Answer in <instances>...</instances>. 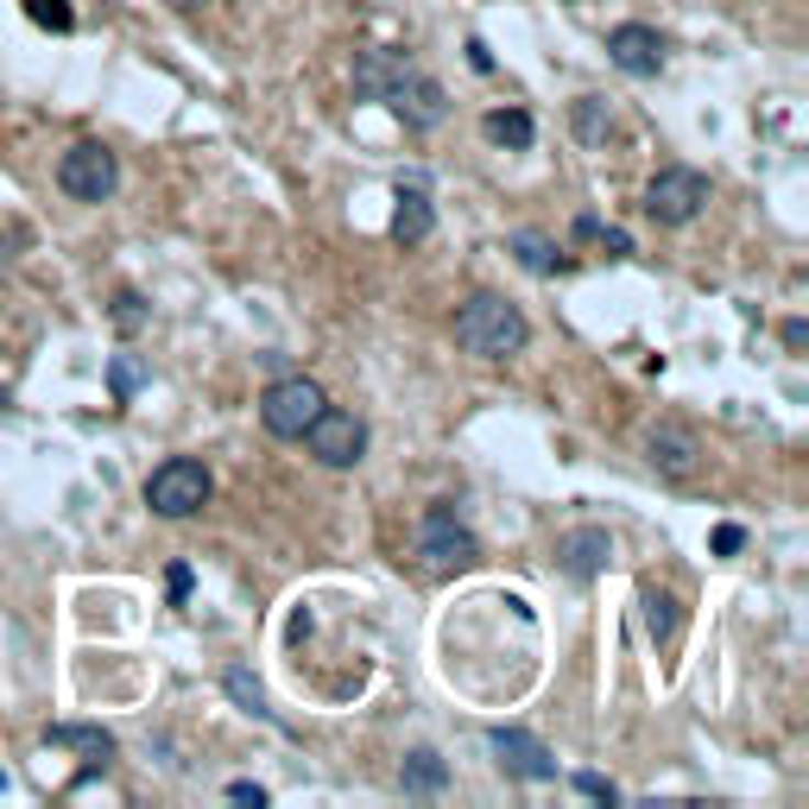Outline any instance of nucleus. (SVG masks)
<instances>
[{
  "label": "nucleus",
  "instance_id": "obj_1",
  "mask_svg": "<svg viewBox=\"0 0 809 809\" xmlns=\"http://www.w3.org/2000/svg\"><path fill=\"white\" fill-rule=\"evenodd\" d=\"M525 335H531L525 310L494 298V291H475V298L455 310V342L475 354V361H506V354L525 348Z\"/></svg>",
  "mask_w": 809,
  "mask_h": 809
},
{
  "label": "nucleus",
  "instance_id": "obj_2",
  "mask_svg": "<svg viewBox=\"0 0 809 809\" xmlns=\"http://www.w3.org/2000/svg\"><path fill=\"white\" fill-rule=\"evenodd\" d=\"M209 468H202L197 455H171V462H158L146 480V506L158 512V519H190V512H202L209 506Z\"/></svg>",
  "mask_w": 809,
  "mask_h": 809
},
{
  "label": "nucleus",
  "instance_id": "obj_3",
  "mask_svg": "<svg viewBox=\"0 0 809 809\" xmlns=\"http://www.w3.org/2000/svg\"><path fill=\"white\" fill-rule=\"evenodd\" d=\"M323 386L310 374H285L266 386V399H259V424L273 430V436H285V443H298L303 430L317 424V411H323Z\"/></svg>",
  "mask_w": 809,
  "mask_h": 809
},
{
  "label": "nucleus",
  "instance_id": "obj_4",
  "mask_svg": "<svg viewBox=\"0 0 809 809\" xmlns=\"http://www.w3.org/2000/svg\"><path fill=\"white\" fill-rule=\"evenodd\" d=\"M57 190L76 202H108L121 190V158L101 146V140H76L64 158H57Z\"/></svg>",
  "mask_w": 809,
  "mask_h": 809
},
{
  "label": "nucleus",
  "instance_id": "obj_5",
  "mask_svg": "<svg viewBox=\"0 0 809 809\" xmlns=\"http://www.w3.org/2000/svg\"><path fill=\"white\" fill-rule=\"evenodd\" d=\"M475 556H480V544H475V531L455 519V506H430L424 525H418V563H424L430 576H455Z\"/></svg>",
  "mask_w": 809,
  "mask_h": 809
},
{
  "label": "nucleus",
  "instance_id": "obj_6",
  "mask_svg": "<svg viewBox=\"0 0 809 809\" xmlns=\"http://www.w3.org/2000/svg\"><path fill=\"white\" fill-rule=\"evenodd\" d=\"M702 202H708V177L689 171V165H671V171H657L652 184H645V215L664 222V228L696 222V215H702Z\"/></svg>",
  "mask_w": 809,
  "mask_h": 809
},
{
  "label": "nucleus",
  "instance_id": "obj_7",
  "mask_svg": "<svg viewBox=\"0 0 809 809\" xmlns=\"http://www.w3.org/2000/svg\"><path fill=\"white\" fill-rule=\"evenodd\" d=\"M392 101V114H399L404 126H418V133H430V126H443V114H450V96H443V82L436 76H424L418 64H404L392 82H386V96Z\"/></svg>",
  "mask_w": 809,
  "mask_h": 809
},
{
  "label": "nucleus",
  "instance_id": "obj_8",
  "mask_svg": "<svg viewBox=\"0 0 809 809\" xmlns=\"http://www.w3.org/2000/svg\"><path fill=\"white\" fill-rule=\"evenodd\" d=\"M298 443H310V455H317L323 468H354V462L367 455V424H361L354 411L323 404V411H317V424L303 430Z\"/></svg>",
  "mask_w": 809,
  "mask_h": 809
},
{
  "label": "nucleus",
  "instance_id": "obj_9",
  "mask_svg": "<svg viewBox=\"0 0 809 809\" xmlns=\"http://www.w3.org/2000/svg\"><path fill=\"white\" fill-rule=\"evenodd\" d=\"M645 462L664 480H689L696 462H702V443H696V430H683V424H652L645 430Z\"/></svg>",
  "mask_w": 809,
  "mask_h": 809
},
{
  "label": "nucleus",
  "instance_id": "obj_10",
  "mask_svg": "<svg viewBox=\"0 0 809 809\" xmlns=\"http://www.w3.org/2000/svg\"><path fill=\"white\" fill-rule=\"evenodd\" d=\"M487 740H494V753H500V765L512 772V778H525V784L556 778V758H551V746H544V740H531L525 728H494Z\"/></svg>",
  "mask_w": 809,
  "mask_h": 809
},
{
  "label": "nucleus",
  "instance_id": "obj_11",
  "mask_svg": "<svg viewBox=\"0 0 809 809\" xmlns=\"http://www.w3.org/2000/svg\"><path fill=\"white\" fill-rule=\"evenodd\" d=\"M607 556H613V538L601 525H576L569 538H556V569L569 581H595L607 569Z\"/></svg>",
  "mask_w": 809,
  "mask_h": 809
},
{
  "label": "nucleus",
  "instance_id": "obj_12",
  "mask_svg": "<svg viewBox=\"0 0 809 809\" xmlns=\"http://www.w3.org/2000/svg\"><path fill=\"white\" fill-rule=\"evenodd\" d=\"M607 57H613V70H627V76H657L664 70V38L652 25H613L607 32Z\"/></svg>",
  "mask_w": 809,
  "mask_h": 809
},
{
  "label": "nucleus",
  "instance_id": "obj_13",
  "mask_svg": "<svg viewBox=\"0 0 809 809\" xmlns=\"http://www.w3.org/2000/svg\"><path fill=\"white\" fill-rule=\"evenodd\" d=\"M430 228H436L430 190H424V184H399V215H392V234H399L404 247H418V241H430Z\"/></svg>",
  "mask_w": 809,
  "mask_h": 809
},
{
  "label": "nucleus",
  "instance_id": "obj_14",
  "mask_svg": "<svg viewBox=\"0 0 809 809\" xmlns=\"http://www.w3.org/2000/svg\"><path fill=\"white\" fill-rule=\"evenodd\" d=\"M399 784H404V797H436V790L450 784V765H443V758L430 753V746H418V753H404Z\"/></svg>",
  "mask_w": 809,
  "mask_h": 809
},
{
  "label": "nucleus",
  "instance_id": "obj_15",
  "mask_svg": "<svg viewBox=\"0 0 809 809\" xmlns=\"http://www.w3.org/2000/svg\"><path fill=\"white\" fill-rule=\"evenodd\" d=\"M404 64H411V57H386V51H367V57L354 64V96H361V101H379V96H386V82H392V76L404 70Z\"/></svg>",
  "mask_w": 809,
  "mask_h": 809
},
{
  "label": "nucleus",
  "instance_id": "obj_16",
  "mask_svg": "<svg viewBox=\"0 0 809 809\" xmlns=\"http://www.w3.org/2000/svg\"><path fill=\"white\" fill-rule=\"evenodd\" d=\"M480 126H487V140H494V146H506V152H525L531 140H538V126H531L525 108H494Z\"/></svg>",
  "mask_w": 809,
  "mask_h": 809
},
{
  "label": "nucleus",
  "instance_id": "obj_17",
  "mask_svg": "<svg viewBox=\"0 0 809 809\" xmlns=\"http://www.w3.org/2000/svg\"><path fill=\"white\" fill-rule=\"evenodd\" d=\"M45 740H51V746H82V753H96L101 765L114 758V733H108V728H76V721H57Z\"/></svg>",
  "mask_w": 809,
  "mask_h": 809
},
{
  "label": "nucleus",
  "instance_id": "obj_18",
  "mask_svg": "<svg viewBox=\"0 0 809 809\" xmlns=\"http://www.w3.org/2000/svg\"><path fill=\"white\" fill-rule=\"evenodd\" d=\"M639 607H645V632H652L657 645H671V639H677V601H671L664 588H645Z\"/></svg>",
  "mask_w": 809,
  "mask_h": 809
},
{
  "label": "nucleus",
  "instance_id": "obj_19",
  "mask_svg": "<svg viewBox=\"0 0 809 809\" xmlns=\"http://www.w3.org/2000/svg\"><path fill=\"white\" fill-rule=\"evenodd\" d=\"M569 121H576V140H581V146H601L607 126H613V114H607L601 96H581L576 108H569Z\"/></svg>",
  "mask_w": 809,
  "mask_h": 809
},
{
  "label": "nucleus",
  "instance_id": "obj_20",
  "mask_svg": "<svg viewBox=\"0 0 809 809\" xmlns=\"http://www.w3.org/2000/svg\"><path fill=\"white\" fill-rule=\"evenodd\" d=\"M228 696H234V702L247 708V714H259V721H273V708H266V689H259V683H253V671L247 664H234V671H228Z\"/></svg>",
  "mask_w": 809,
  "mask_h": 809
},
{
  "label": "nucleus",
  "instance_id": "obj_21",
  "mask_svg": "<svg viewBox=\"0 0 809 809\" xmlns=\"http://www.w3.org/2000/svg\"><path fill=\"white\" fill-rule=\"evenodd\" d=\"M512 253H519V266H525V273H556V266H563V259H556V247L551 241H544V234H512Z\"/></svg>",
  "mask_w": 809,
  "mask_h": 809
},
{
  "label": "nucleus",
  "instance_id": "obj_22",
  "mask_svg": "<svg viewBox=\"0 0 809 809\" xmlns=\"http://www.w3.org/2000/svg\"><path fill=\"white\" fill-rule=\"evenodd\" d=\"M25 13H32L38 25H51V32H70V25H76L70 0H25Z\"/></svg>",
  "mask_w": 809,
  "mask_h": 809
},
{
  "label": "nucleus",
  "instance_id": "obj_23",
  "mask_svg": "<svg viewBox=\"0 0 809 809\" xmlns=\"http://www.w3.org/2000/svg\"><path fill=\"white\" fill-rule=\"evenodd\" d=\"M140 379H146V374H140V361H133V354H121V361L108 367V386H114V399H121V404L140 392Z\"/></svg>",
  "mask_w": 809,
  "mask_h": 809
},
{
  "label": "nucleus",
  "instance_id": "obj_24",
  "mask_svg": "<svg viewBox=\"0 0 809 809\" xmlns=\"http://www.w3.org/2000/svg\"><path fill=\"white\" fill-rule=\"evenodd\" d=\"M140 323H146L140 291H121V298H114V329H121V335H140Z\"/></svg>",
  "mask_w": 809,
  "mask_h": 809
},
{
  "label": "nucleus",
  "instance_id": "obj_25",
  "mask_svg": "<svg viewBox=\"0 0 809 809\" xmlns=\"http://www.w3.org/2000/svg\"><path fill=\"white\" fill-rule=\"evenodd\" d=\"M576 790H581V797H595V804H620V790H613V784H607L601 772H581Z\"/></svg>",
  "mask_w": 809,
  "mask_h": 809
},
{
  "label": "nucleus",
  "instance_id": "obj_26",
  "mask_svg": "<svg viewBox=\"0 0 809 809\" xmlns=\"http://www.w3.org/2000/svg\"><path fill=\"white\" fill-rule=\"evenodd\" d=\"M740 544H746V531H740V525H714V538H708V551H714V556H733Z\"/></svg>",
  "mask_w": 809,
  "mask_h": 809
},
{
  "label": "nucleus",
  "instance_id": "obj_27",
  "mask_svg": "<svg viewBox=\"0 0 809 809\" xmlns=\"http://www.w3.org/2000/svg\"><path fill=\"white\" fill-rule=\"evenodd\" d=\"M190 563H171V569H165V588H171V601H184V595H190Z\"/></svg>",
  "mask_w": 809,
  "mask_h": 809
},
{
  "label": "nucleus",
  "instance_id": "obj_28",
  "mask_svg": "<svg viewBox=\"0 0 809 809\" xmlns=\"http://www.w3.org/2000/svg\"><path fill=\"white\" fill-rule=\"evenodd\" d=\"M228 797H234V804H253V809L266 804V790H259L253 778H234V784H228Z\"/></svg>",
  "mask_w": 809,
  "mask_h": 809
},
{
  "label": "nucleus",
  "instance_id": "obj_29",
  "mask_svg": "<svg viewBox=\"0 0 809 809\" xmlns=\"http://www.w3.org/2000/svg\"><path fill=\"white\" fill-rule=\"evenodd\" d=\"M595 234H601V228H595ZM601 247L613 253V259H627V253H632V234H627V228H607V234H601Z\"/></svg>",
  "mask_w": 809,
  "mask_h": 809
},
{
  "label": "nucleus",
  "instance_id": "obj_30",
  "mask_svg": "<svg viewBox=\"0 0 809 809\" xmlns=\"http://www.w3.org/2000/svg\"><path fill=\"white\" fill-rule=\"evenodd\" d=\"M784 348H809V323H804V317H790V323H784Z\"/></svg>",
  "mask_w": 809,
  "mask_h": 809
},
{
  "label": "nucleus",
  "instance_id": "obj_31",
  "mask_svg": "<svg viewBox=\"0 0 809 809\" xmlns=\"http://www.w3.org/2000/svg\"><path fill=\"white\" fill-rule=\"evenodd\" d=\"M468 64H475V70H494V51L480 45V38H468Z\"/></svg>",
  "mask_w": 809,
  "mask_h": 809
},
{
  "label": "nucleus",
  "instance_id": "obj_32",
  "mask_svg": "<svg viewBox=\"0 0 809 809\" xmlns=\"http://www.w3.org/2000/svg\"><path fill=\"white\" fill-rule=\"evenodd\" d=\"M177 13H197V7H209V0H171Z\"/></svg>",
  "mask_w": 809,
  "mask_h": 809
},
{
  "label": "nucleus",
  "instance_id": "obj_33",
  "mask_svg": "<svg viewBox=\"0 0 809 809\" xmlns=\"http://www.w3.org/2000/svg\"><path fill=\"white\" fill-rule=\"evenodd\" d=\"M0 790H7V772H0Z\"/></svg>",
  "mask_w": 809,
  "mask_h": 809
}]
</instances>
